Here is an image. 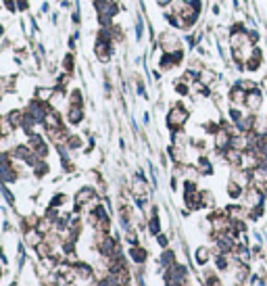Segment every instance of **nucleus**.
<instances>
[{"label":"nucleus","instance_id":"nucleus-15","mask_svg":"<svg viewBox=\"0 0 267 286\" xmlns=\"http://www.w3.org/2000/svg\"><path fill=\"white\" fill-rule=\"evenodd\" d=\"M0 9H2V6H0Z\"/></svg>","mask_w":267,"mask_h":286},{"label":"nucleus","instance_id":"nucleus-11","mask_svg":"<svg viewBox=\"0 0 267 286\" xmlns=\"http://www.w3.org/2000/svg\"><path fill=\"white\" fill-rule=\"evenodd\" d=\"M130 255L134 257V261H138V264H142V261H146V251L142 249V246H138V244H134V246H132Z\"/></svg>","mask_w":267,"mask_h":286},{"label":"nucleus","instance_id":"nucleus-5","mask_svg":"<svg viewBox=\"0 0 267 286\" xmlns=\"http://www.w3.org/2000/svg\"><path fill=\"white\" fill-rule=\"evenodd\" d=\"M67 121L71 126H77V123L84 121V105H75V103H69L67 107Z\"/></svg>","mask_w":267,"mask_h":286},{"label":"nucleus","instance_id":"nucleus-6","mask_svg":"<svg viewBox=\"0 0 267 286\" xmlns=\"http://www.w3.org/2000/svg\"><path fill=\"white\" fill-rule=\"evenodd\" d=\"M261 65H263V52L259 50V48H255L253 52H250V57L246 59L245 69H246V71H250V73H255V71H259V69H261Z\"/></svg>","mask_w":267,"mask_h":286},{"label":"nucleus","instance_id":"nucleus-10","mask_svg":"<svg viewBox=\"0 0 267 286\" xmlns=\"http://www.w3.org/2000/svg\"><path fill=\"white\" fill-rule=\"evenodd\" d=\"M200 207L202 209H213L215 207V197L211 190H200Z\"/></svg>","mask_w":267,"mask_h":286},{"label":"nucleus","instance_id":"nucleus-14","mask_svg":"<svg viewBox=\"0 0 267 286\" xmlns=\"http://www.w3.org/2000/svg\"><path fill=\"white\" fill-rule=\"evenodd\" d=\"M253 286H265V280L261 276H253Z\"/></svg>","mask_w":267,"mask_h":286},{"label":"nucleus","instance_id":"nucleus-2","mask_svg":"<svg viewBox=\"0 0 267 286\" xmlns=\"http://www.w3.org/2000/svg\"><path fill=\"white\" fill-rule=\"evenodd\" d=\"M159 44H161V48H163V52H178V50H182L184 46H182V40L174 34V32H163L161 36H159Z\"/></svg>","mask_w":267,"mask_h":286},{"label":"nucleus","instance_id":"nucleus-1","mask_svg":"<svg viewBox=\"0 0 267 286\" xmlns=\"http://www.w3.org/2000/svg\"><path fill=\"white\" fill-rule=\"evenodd\" d=\"M188 117H190V113H188V109L182 105V103H178V105H174L169 109V113H167V128L171 130V132H178V130H184V126H186V121H188Z\"/></svg>","mask_w":267,"mask_h":286},{"label":"nucleus","instance_id":"nucleus-13","mask_svg":"<svg viewBox=\"0 0 267 286\" xmlns=\"http://www.w3.org/2000/svg\"><path fill=\"white\" fill-rule=\"evenodd\" d=\"M73 67H75V63H73V55H67L65 59H63V69L67 71V75H71V73H73Z\"/></svg>","mask_w":267,"mask_h":286},{"label":"nucleus","instance_id":"nucleus-12","mask_svg":"<svg viewBox=\"0 0 267 286\" xmlns=\"http://www.w3.org/2000/svg\"><path fill=\"white\" fill-rule=\"evenodd\" d=\"M236 84H238V86H240L242 90H245V92H250V90L259 88V86H257V82H255V80H248V77H242V80H238Z\"/></svg>","mask_w":267,"mask_h":286},{"label":"nucleus","instance_id":"nucleus-9","mask_svg":"<svg viewBox=\"0 0 267 286\" xmlns=\"http://www.w3.org/2000/svg\"><path fill=\"white\" fill-rule=\"evenodd\" d=\"M194 259H196V264L199 265H207L211 261V249L209 246H199L196 253H194Z\"/></svg>","mask_w":267,"mask_h":286},{"label":"nucleus","instance_id":"nucleus-7","mask_svg":"<svg viewBox=\"0 0 267 286\" xmlns=\"http://www.w3.org/2000/svg\"><path fill=\"white\" fill-rule=\"evenodd\" d=\"M225 192H227V197H230L232 200H238L242 197V192H245V188H242L238 182H234L232 177H230V180H227V184H225Z\"/></svg>","mask_w":267,"mask_h":286},{"label":"nucleus","instance_id":"nucleus-4","mask_svg":"<svg viewBox=\"0 0 267 286\" xmlns=\"http://www.w3.org/2000/svg\"><path fill=\"white\" fill-rule=\"evenodd\" d=\"M245 100H246V92L242 90L238 84H234V86L230 88V92H227V103H230V107H238V109H242V107H245Z\"/></svg>","mask_w":267,"mask_h":286},{"label":"nucleus","instance_id":"nucleus-3","mask_svg":"<svg viewBox=\"0 0 267 286\" xmlns=\"http://www.w3.org/2000/svg\"><path fill=\"white\" fill-rule=\"evenodd\" d=\"M263 107V92L261 88H255V90H250L246 92V100H245V109L248 113H257L259 109Z\"/></svg>","mask_w":267,"mask_h":286},{"label":"nucleus","instance_id":"nucleus-8","mask_svg":"<svg viewBox=\"0 0 267 286\" xmlns=\"http://www.w3.org/2000/svg\"><path fill=\"white\" fill-rule=\"evenodd\" d=\"M196 174H200V176L213 174V163H211L209 157H199V161H196Z\"/></svg>","mask_w":267,"mask_h":286}]
</instances>
